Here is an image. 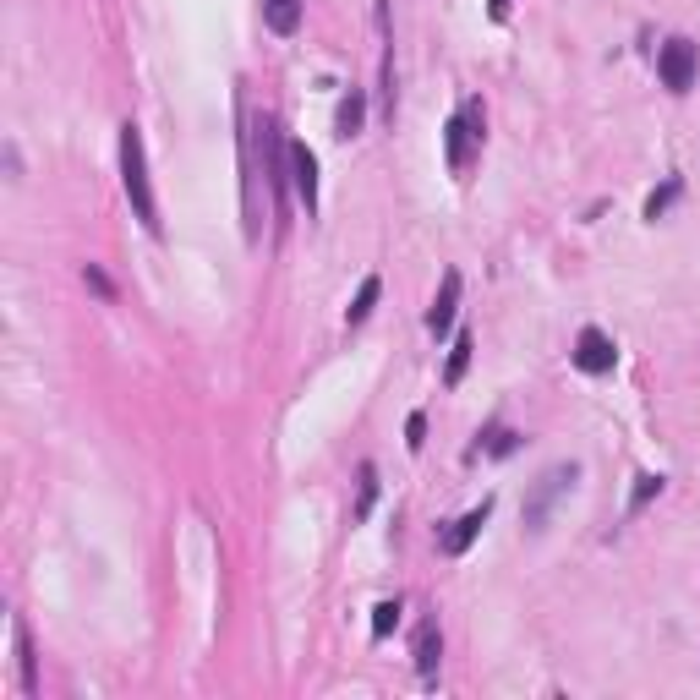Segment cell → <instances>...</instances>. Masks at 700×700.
<instances>
[{
  "instance_id": "6da1fadb",
  "label": "cell",
  "mask_w": 700,
  "mask_h": 700,
  "mask_svg": "<svg viewBox=\"0 0 700 700\" xmlns=\"http://www.w3.org/2000/svg\"><path fill=\"white\" fill-rule=\"evenodd\" d=\"M121 186H126V197H132V214L159 236V230H165V219H159V203H154V181H148V148H143V126H137V121L121 126Z\"/></svg>"
},
{
  "instance_id": "7a4b0ae2",
  "label": "cell",
  "mask_w": 700,
  "mask_h": 700,
  "mask_svg": "<svg viewBox=\"0 0 700 700\" xmlns=\"http://www.w3.org/2000/svg\"><path fill=\"white\" fill-rule=\"evenodd\" d=\"M236 121H241V132H236V159H241V225H247V241H258L263 236V192H258V121H252V110H247V99L236 93Z\"/></svg>"
},
{
  "instance_id": "3957f363",
  "label": "cell",
  "mask_w": 700,
  "mask_h": 700,
  "mask_svg": "<svg viewBox=\"0 0 700 700\" xmlns=\"http://www.w3.org/2000/svg\"><path fill=\"white\" fill-rule=\"evenodd\" d=\"M575 482H580V465H575V460H558V465H547V471L531 482L525 504H520V520H525V531H547V515H553V509H558V498H564Z\"/></svg>"
},
{
  "instance_id": "277c9868",
  "label": "cell",
  "mask_w": 700,
  "mask_h": 700,
  "mask_svg": "<svg viewBox=\"0 0 700 700\" xmlns=\"http://www.w3.org/2000/svg\"><path fill=\"white\" fill-rule=\"evenodd\" d=\"M695 66H700V55H695L690 39H668L657 50V72H662V83H668L673 93H690L695 88Z\"/></svg>"
},
{
  "instance_id": "5b68a950",
  "label": "cell",
  "mask_w": 700,
  "mask_h": 700,
  "mask_svg": "<svg viewBox=\"0 0 700 700\" xmlns=\"http://www.w3.org/2000/svg\"><path fill=\"white\" fill-rule=\"evenodd\" d=\"M575 367L580 372H591V378H602V372H613V361H618V350H613V340L602 329H580V340H575Z\"/></svg>"
},
{
  "instance_id": "8992f818",
  "label": "cell",
  "mask_w": 700,
  "mask_h": 700,
  "mask_svg": "<svg viewBox=\"0 0 700 700\" xmlns=\"http://www.w3.org/2000/svg\"><path fill=\"white\" fill-rule=\"evenodd\" d=\"M487 515H493V498H482V504H476V509H465V515L454 520L449 531H438V547H443V553H449V558H460L465 547L476 542V531H482V525H487Z\"/></svg>"
},
{
  "instance_id": "52a82bcc",
  "label": "cell",
  "mask_w": 700,
  "mask_h": 700,
  "mask_svg": "<svg viewBox=\"0 0 700 700\" xmlns=\"http://www.w3.org/2000/svg\"><path fill=\"white\" fill-rule=\"evenodd\" d=\"M290 186L307 203V214H318V154L307 143H290Z\"/></svg>"
},
{
  "instance_id": "ba28073f",
  "label": "cell",
  "mask_w": 700,
  "mask_h": 700,
  "mask_svg": "<svg viewBox=\"0 0 700 700\" xmlns=\"http://www.w3.org/2000/svg\"><path fill=\"white\" fill-rule=\"evenodd\" d=\"M411 657H416V673H422V684H433V679H438V657H443V635H438V618H422V624H416Z\"/></svg>"
},
{
  "instance_id": "9c48e42d",
  "label": "cell",
  "mask_w": 700,
  "mask_h": 700,
  "mask_svg": "<svg viewBox=\"0 0 700 700\" xmlns=\"http://www.w3.org/2000/svg\"><path fill=\"white\" fill-rule=\"evenodd\" d=\"M454 312H460V274H443V285H438V301H433V312H427V334L433 340H443V334L454 329Z\"/></svg>"
},
{
  "instance_id": "30bf717a",
  "label": "cell",
  "mask_w": 700,
  "mask_h": 700,
  "mask_svg": "<svg viewBox=\"0 0 700 700\" xmlns=\"http://www.w3.org/2000/svg\"><path fill=\"white\" fill-rule=\"evenodd\" d=\"M11 646H17V679H22V695H39V662H33L28 624H22V618H11Z\"/></svg>"
},
{
  "instance_id": "8fae6325",
  "label": "cell",
  "mask_w": 700,
  "mask_h": 700,
  "mask_svg": "<svg viewBox=\"0 0 700 700\" xmlns=\"http://www.w3.org/2000/svg\"><path fill=\"white\" fill-rule=\"evenodd\" d=\"M471 143H476V137L465 132L460 110H454L449 126H443V159H449V170H465V159H471Z\"/></svg>"
},
{
  "instance_id": "7c38bea8",
  "label": "cell",
  "mask_w": 700,
  "mask_h": 700,
  "mask_svg": "<svg viewBox=\"0 0 700 700\" xmlns=\"http://www.w3.org/2000/svg\"><path fill=\"white\" fill-rule=\"evenodd\" d=\"M361 121H367V93L350 88L345 99H340V115H334V137H356Z\"/></svg>"
},
{
  "instance_id": "4fadbf2b",
  "label": "cell",
  "mask_w": 700,
  "mask_h": 700,
  "mask_svg": "<svg viewBox=\"0 0 700 700\" xmlns=\"http://www.w3.org/2000/svg\"><path fill=\"white\" fill-rule=\"evenodd\" d=\"M263 22L290 39V33L301 28V0H263Z\"/></svg>"
},
{
  "instance_id": "5bb4252c",
  "label": "cell",
  "mask_w": 700,
  "mask_h": 700,
  "mask_svg": "<svg viewBox=\"0 0 700 700\" xmlns=\"http://www.w3.org/2000/svg\"><path fill=\"white\" fill-rule=\"evenodd\" d=\"M378 290H383V279H378V274H367V279H361L356 301L345 307V323H367V312L378 307Z\"/></svg>"
},
{
  "instance_id": "9a60e30c",
  "label": "cell",
  "mask_w": 700,
  "mask_h": 700,
  "mask_svg": "<svg viewBox=\"0 0 700 700\" xmlns=\"http://www.w3.org/2000/svg\"><path fill=\"white\" fill-rule=\"evenodd\" d=\"M372 504H378V465H361L356 471V520H367Z\"/></svg>"
},
{
  "instance_id": "2e32d148",
  "label": "cell",
  "mask_w": 700,
  "mask_h": 700,
  "mask_svg": "<svg viewBox=\"0 0 700 700\" xmlns=\"http://www.w3.org/2000/svg\"><path fill=\"white\" fill-rule=\"evenodd\" d=\"M679 192H684V181H679V175H668V181H662L657 192L646 197V219H662V214L673 208V197H679Z\"/></svg>"
},
{
  "instance_id": "e0dca14e",
  "label": "cell",
  "mask_w": 700,
  "mask_h": 700,
  "mask_svg": "<svg viewBox=\"0 0 700 700\" xmlns=\"http://www.w3.org/2000/svg\"><path fill=\"white\" fill-rule=\"evenodd\" d=\"M465 367H471V334H454V350H449V367H443V383H460Z\"/></svg>"
},
{
  "instance_id": "ac0fdd59",
  "label": "cell",
  "mask_w": 700,
  "mask_h": 700,
  "mask_svg": "<svg viewBox=\"0 0 700 700\" xmlns=\"http://www.w3.org/2000/svg\"><path fill=\"white\" fill-rule=\"evenodd\" d=\"M657 493H662V476L657 471H640L635 476V493H629V515H640V509H646Z\"/></svg>"
},
{
  "instance_id": "d6986e66",
  "label": "cell",
  "mask_w": 700,
  "mask_h": 700,
  "mask_svg": "<svg viewBox=\"0 0 700 700\" xmlns=\"http://www.w3.org/2000/svg\"><path fill=\"white\" fill-rule=\"evenodd\" d=\"M400 613H405V608H400V602H394V597H389V602H378V608H372V635H378V640H383V635H394V624H400Z\"/></svg>"
},
{
  "instance_id": "ffe728a7",
  "label": "cell",
  "mask_w": 700,
  "mask_h": 700,
  "mask_svg": "<svg viewBox=\"0 0 700 700\" xmlns=\"http://www.w3.org/2000/svg\"><path fill=\"white\" fill-rule=\"evenodd\" d=\"M460 121H465V132H471L476 143L487 137V110H482V99H465V104H460Z\"/></svg>"
},
{
  "instance_id": "44dd1931",
  "label": "cell",
  "mask_w": 700,
  "mask_h": 700,
  "mask_svg": "<svg viewBox=\"0 0 700 700\" xmlns=\"http://www.w3.org/2000/svg\"><path fill=\"white\" fill-rule=\"evenodd\" d=\"M422 443H427V416L422 411H411V422H405V449H422Z\"/></svg>"
},
{
  "instance_id": "7402d4cb",
  "label": "cell",
  "mask_w": 700,
  "mask_h": 700,
  "mask_svg": "<svg viewBox=\"0 0 700 700\" xmlns=\"http://www.w3.org/2000/svg\"><path fill=\"white\" fill-rule=\"evenodd\" d=\"M83 279H88V285H93V290H99V296H104V301H110V296H115V285H110V274H104V268H99V263H88V268H83Z\"/></svg>"
},
{
  "instance_id": "603a6c76",
  "label": "cell",
  "mask_w": 700,
  "mask_h": 700,
  "mask_svg": "<svg viewBox=\"0 0 700 700\" xmlns=\"http://www.w3.org/2000/svg\"><path fill=\"white\" fill-rule=\"evenodd\" d=\"M515 449H520V433H504V427L493 433V443H487V454H498V460H504V454H515Z\"/></svg>"
},
{
  "instance_id": "cb8c5ba5",
  "label": "cell",
  "mask_w": 700,
  "mask_h": 700,
  "mask_svg": "<svg viewBox=\"0 0 700 700\" xmlns=\"http://www.w3.org/2000/svg\"><path fill=\"white\" fill-rule=\"evenodd\" d=\"M487 17H493V22H504V17H509V0H487Z\"/></svg>"
}]
</instances>
